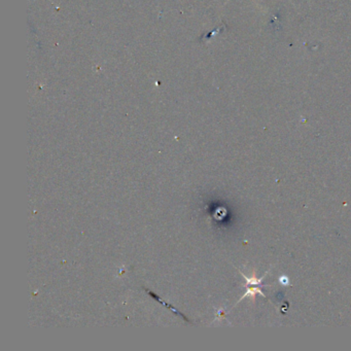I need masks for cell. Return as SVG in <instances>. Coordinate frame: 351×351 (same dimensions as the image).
Returning <instances> with one entry per match:
<instances>
[{
  "label": "cell",
  "instance_id": "1",
  "mask_svg": "<svg viewBox=\"0 0 351 351\" xmlns=\"http://www.w3.org/2000/svg\"><path fill=\"white\" fill-rule=\"evenodd\" d=\"M261 286H247V291H246V293L242 296V298H240V300L238 301V303L239 302H241L244 298H247V297H250L252 300H253V302H256V297H257V295H262L263 297H266L264 294H263V292L261 291V288H260Z\"/></svg>",
  "mask_w": 351,
  "mask_h": 351
},
{
  "label": "cell",
  "instance_id": "2",
  "mask_svg": "<svg viewBox=\"0 0 351 351\" xmlns=\"http://www.w3.org/2000/svg\"><path fill=\"white\" fill-rule=\"evenodd\" d=\"M240 273H241V275L243 276V278H244L245 281H246V286H263V285H262V281L264 280V278H265V276L267 275L268 272H266L265 275H264L263 277H261V278H258V277L256 276V271L253 272V275H252L251 277L245 276L242 272H240Z\"/></svg>",
  "mask_w": 351,
  "mask_h": 351
},
{
  "label": "cell",
  "instance_id": "3",
  "mask_svg": "<svg viewBox=\"0 0 351 351\" xmlns=\"http://www.w3.org/2000/svg\"><path fill=\"white\" fill-rule=\"evenodd\" d=\"M279 282L282 284V285H287L288 284V279L286 276H281L279 278Z\"/></svg>",
  "mask_w": 351,
  "mask_h": 351
}]
</instances>
